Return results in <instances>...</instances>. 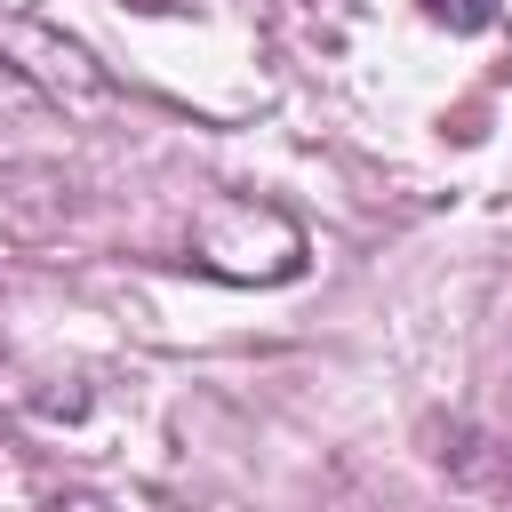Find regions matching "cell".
I'll use <instances>...</instances> for the list:
<instances>
[{"label": "cell", "mask_w": 512, "mask_h": 512, "mask_svg": "<svg viewBox=\"0 0 512 512\" xmlns=\"http://www.w3.org/2000/svg\"><path fill=\"white\" fill-rule=\"evenodd\" d=\"M0 64L16 80H32L40 96H56V104H104L112 96L104 56L80 32H64L56 16H40V8H0Z\"/></svg>", "instance_id": "1"}, {"label": "cell", "mask_w": 512, "mask_h": 512, "mask_svg": "<svg viewBox=\"0 0 512 512\" xmlns=\"http://www.w3.org/2000/svg\"><path fill=\"white\" fill-rule=\"evenodd\" d=\"M440 464H448L456 480H496V488H512V448H504V440L456 432V448H440Z\"/></svg>", "instance_id": "2"}, {"label": "cell", "mask_w": 512, "mask_h": 512, "mask_svg": "<svg viewBox=\"0 0 512 512\" xmlns=\"http://www.w3.org/2000/svg\"><path fill=\"white\" fill-rule=\"evenodd\" d=\"M424 16L448 24V32H488L496 24V0H424Z\"/></svg>", "instance_id": "3"}, {"label": "cell", "mask_w": 512, "mask_h": 512, "mask_svg": "<svg viewBox=\"0 0 512 512\" xmlns=\"http://www.w3.org/2000/svg\"><path fill=\"white\" fill-rule=\"evenodd\" d=\"M48 512H104V504H88V496H56Z\"/></svg>", "instance_id": "4"}, {"label": "cell", "mask_w": 512, "mask_h": 512, "mask_svg": "<svg viewBox=\"0 0 512 512\" xmlns=\"http://www.w3.org/2000/svg\"><path fill=\"white\" fill-rule=\"evenodd\" d=\"M144 8H168V0H144Z\"/></svg>", "instance_id": "5"}]
</instances>
